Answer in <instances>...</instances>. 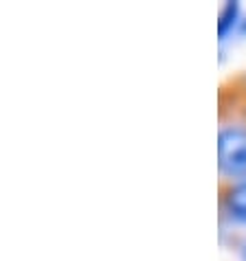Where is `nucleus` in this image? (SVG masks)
<instances>
[{"label":"nucleus","mask_w":246,"mask_h":261,"mask_svg":"<svg viewBox=\"0 0 246 261\" xmlns=\"http://www.w3.org/2000/svg\"><path fill=\"white\" fill-rule=\"evenodd\" d=\"M218 165L227 176H246V127H227L220 132Z\"/></svg>","instance_id":"1"},{"label":"nucleus","mask_w":246,"mask_h":261,"mask_svg":"<svg viewBox=\"0 0 246 261\" xmlns=\"http://www.w3.org/2000/svg\"><path fill=\"white\" fill-rule=\"evenodd\" d=\"M227 208H229L231 217H235V220H240V222H246V180L229 193Z\"/></svg>","instance_id":"2"},{"label":"nucleus","mask_w":246,"mask_h":261,"mask_svg":"<svg viewBox=\"0 0 246 261\" xmlns=\"http://www.w3.org/2000/svg\"><path fill=\"white\" fill-rule=\"evenodd\" d=\"M237 11H240L237 3H227V5L222 7V11H220V22H218L220 38H224V35L229 33V29H233L235 18H237Z\"/></svg>","instance_id":"3"},{"label":"nucleus","mask_w":246,"mask_h":261,"mask_svg":"<svg viewBox=\"0 0 246 261\" xmlns=\"http://www.w3.org/2000/svg\"><path fill=\"white\" fill-rule=\"evenodd\" d=\"M244 261H246V246H244Z\"/></svg>","instance_id":"4"},{"label":"nucleus","mask_w":246,"mask_h":261,"mask_svg":"<svg viewBox=\"0 0 246 261\" xmlns=\"http://www.w3.org/2000/svg\"><path fill=\"white\" fill-rule=\"evenodd\" d=\"M244 33H246V22H244Z\"/></svg>","instance_id":"5"}]
</instances>
